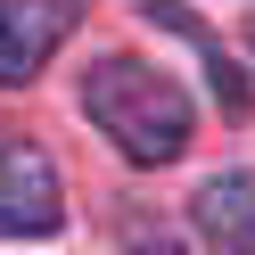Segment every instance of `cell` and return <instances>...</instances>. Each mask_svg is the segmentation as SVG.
<instances>
[{"label": "cell", "mask_w": 255, "mask_h": 255, "mask_svg": "<svg viewBox=\"0 0 255 255\" xmlns=\"http://www.w3.org/2000/svg\"><path fill=\"white\" fill-rule=\"evenodd\" d=\"M83 116L99 124L132 165H173V156L189 148V99L148 58H99V66L83 74Z\"/></svg>", "instance_id": "obj_1"}, {"label": "cell", "mask_w": 255, "mask_h": 255, "mask_svg": "<svg viewBox=\"0 0 255 255\" xmlns=\"http://www.w3.org/2000/svg\"><path fill=\"white\" fill-rule=\"evenodd\" d=\"M58 222H66L58 165L33 148V140L0 132V239H50Z\"/></svg>", "instance_id": "obj_2"}, {"label": "cell", "mask_w": 255, "mask_h": 255, "mask_svg": "<svg viewBox=\"0 0 255 255\" xmlns=\"http://www.w3.org/2000/svg\"><path fill=\"white\" fill-rule=\"evenodd\" d=\"M83 25V8L74 0H0V83L25 91L41 66H50V50Z\"/></svg>", "instance_id": "obj_3"}, {"label": "cell", "mask_w": 255, "mask_h": 255, "mask_svg": "<svg viewBox=\"0 0 255 255\" xmlns=\"http://www.w3.org/2000/svg\"><path fill=\"white\" fill-rule=\"evenodd\" d=\"M189 214H198V231L214 239L222 255H239L255 239V173H214V181H198Z\"/></svg>", "instance_id": "obj_4"}, {"label": "cell", "mask_w": 255, "mask_h": 255, "mask_svg": "<svg viewBox=\"0 0 255 255\" xmlns=\"http://www.w3.org/2000/svg\"><path fill=\"white\" fill-rule=\"evenodd\" d=\"M206 83H214V99H222V116H247V74H239L231 58H214V66H206Z\"/></svg>", "instance_id": "obj_5"}, {"label": "cell", "mask_w": 255, "mask_h": 255, "mask_svg": "<svg viewBox=\"0 0 255 255\" xmlns=\"http://www.w3.org/2000/svg\"><path fill=\"white\" fill-rule=\"evenodd\" d=\"M124 247H132V255H181V239H173V231H140V222H132Z\"/></svg>", "instance_id": "obj_6"}, {"label": "cell", "mask_w": 255, "mask_h": 255, "mask_svg": "<svg viewBox=\"0 0 255 255\" xmlns=\"http://www.w3.org/2000/svg\"><path fill=\"white\" fill-rule=\"evenodd\" d=\"M239 255H255V239H247V247H239Z\"/></svg>", "instance_id": "obj_7"}, {"label": "cell", "mask_w": 255, "mask_h": 255, "mask_svg": "<svg viewBox=\"0 0 255 255\" xmlns=\"http://www.w3.org/2000/svg\"><path fill=\"white\" fill-rule=\"evenodd\" d=\"M247 41H255V25H247Z\"/></svg>", "instance_id": "obj_8"}]
</instances>
